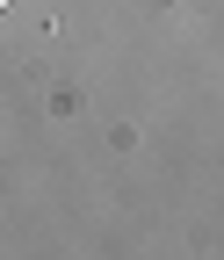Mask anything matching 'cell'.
I'll return each instance as SVG.
<instances>
[{"mask_svg":"<svg viewBox=\"0 0 224 260\" xmlns=\"http://www.w3.org/2000/svg\"><path fill=\"white\" fill-rule=\"evenodd\" d=\"M0 8H8V0H0Z\"/></svg>","mask_w":224,"mask_h":260,"instance_id":"6da1fadb","label":"cell"}]
</instances>
